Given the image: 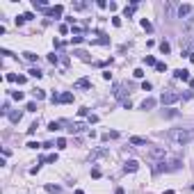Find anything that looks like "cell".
Wrapping results in <instances>:
<instances>
[{
	"mask_svg": "<svg viewBox=\"0 0 194 194\" xmlns=\"http://www.w3.org/2000/svg\"><path fill=\"white\" fill-rule=\"evenodd\" d=\"M167 135H169L171 142L183 146V144H187V142H192V139H194V128H171Z\"/></svg>",
	"mask_w": 194,
	"mask_h": 194,
	"instance_id": "cell-1",
	"label": "cell"
},
{
	"mask_svg": "<svg viewBox=\"0 0 194 194\" xmlns=\"http://www.w3.org/2000/svg\"><path fill=\"white\" fill-rule=\"evenodd\" d=\"M128 91H130V85H126V82H119V85H114V98H116V101H128V98H126V94Z\"/></svg>",
	"mask_w": 194,
	"mask_h": 194,
	"instance_id": "cell-2",
	"label": "cell"
},
{
	"mask_svg": "<svg viewBox=\"0 0 194 194\" xmlns=\"http://www.w3.org/2000/svg\"><path fill=\"white\" fill-rule=\"evenodd\" d=\"M176 101H180V94H178V91H164L162 96H160V103H162V105H171V103H176Z\"/></svg>",
	"mask_w": 194,
	"mask_h": 194,
	"instance_id": "cell-3",
	"label": "cell"
},
{
	"mask_svg": "<svg viewBox=\"0 0 194 194\" xmlns=\"http://www.w3.org/2000/svg\"><path fill=\"white\" fill-rule=\"evenodd\" d=\"M149 155L153 158V160H162V158H167V149H164V146H151Z\"/></svg>",
	"mask_w": 194,
	"mask_h": 194,
	"instance_id": "cell-4",
	"label": "cell"
},
{
	"mask_svg": "<svg viewBox=\"0 0 194 194\" xmlns=\"http://www.w3.org/2000/svg\"><path fill=\"white\" fill-rule=\"evenodd\" d=\"M46 16H53V19H60V16L64 14V5H55V7H46L44 9Z\"/></svg>",
	"mask_w": 194,
	"mask_h": 194,
	"instance_id": "cell-5",
	"label": "cell"
},
{
	"mask_svg": "<svg viewBox=\"0 0 194 194\" xmlns=\"http://www.w3.org/2000/svg\"><path fill=\"white\" fill-rule=\"evenodd\" d=\"M137 169H139L137 160H126V164H123V171H126V174H135Z\"/></svg>",
	"mask_w": 194,
	"mask_h": 194,
	"instance_id": "cell-6",
	"label": "cell"
},
{
	"mask_svg": "<svg viewBox=\"0 0 194 194\" xmlns=\"http://www.w3.org/2000/svg\"><path fill=\"white\" fill-rule=\"evenodd\" d=\"M174 78H178V80H183V82H190V80H192L187 69H176V71H174Z\"/></svg>",
	"mask_w": 194,
	"mask_h": 194,
	"instance_id": "cell-7",
	"label": "cell"
},
{
	"mask_svg": "<svg viewBox=\"0 0 194 194\" xmlns=\"http://www.w3.org/2000/svg\"><path fill=\"white\" fill-rule=\"evenodd\" d=\"M91 87V80L89 78H80L78 82H75V89H89Z\"/></svg>",
	"mask_w": 194,
	"mask_h": 194,
	"instance_id": "cell-8",
	"label": "cell"
},
{
	"mask_svg": "<svg viewBox=\"0 0 194 194\" xmlns=\"http://www.w3.org/2000/svg\"><path fill=\"white\" fill-rule=\"evenodd\" d=\"M192 11H194V7H192V5H180V7H178V16L183 19V16L192 14Z\"/></svg>",
	"mask_w": 194,
	"mask_h": 194,
	"instance_id": "cell-9",
	"label": "cell"
},
{
	"mask_svg": "<svg viewBox=\"0 0 194 194\" xmlns=\"http://www.w3.org/2000/svg\"><path fill=\"white\" fill-rule=\"evenodd\" d=\"M130 144L133 146H149V139H144V137H130Z\"/></svg>",
	"mask_w": 194,
	"mask_h": 194,
	"instance_id": "cell-10",
	"label": "cell"
},
{
	"mask_svg": "<svg viewBox=\"0 0 194 194\" xmlns=\"http://www.w3.org/2000/svg\"><path fill=\"white\" fill-rule=\"evenodd\" d=\"M60 103H73V91H64V94H60Z\"/></svg>",
	"mask_w": 194,
	"mask_h": 194,
	"instance_id": "cell-11",
	"label": "cell"
},
{
	"mask_svg": "<svg viewBox=\"0 0 194 194\" xmlns=\"http://www.w3.org/2000/svg\"><path fill=\"white\" fill-rule=\"evenodd\" d=\"M155 108V98H144L142 101V110H153Z\"/></svg>",
	"mask_w": 194,
	"mask_h": 194,
	"instance_id": "cell-12",
	"label": "cell"
},
{
	"mask_svg": "<svg viewBox=\"0 0 194 194\" xmlns=\"http://www.w3.org/2000/svg\"><path fill=\"white\" fill-rule=\"evenodd\" d=\"M85 128H87L85 123H80V121H78V123H73V126L69 128V130H71V133H82V130H85Z\"/></svg>",
	"mask_w": 194,
	"mask_h": 194,
	"instance_id": "cell-13",
	"label": "cell"
},
{
	"mask_svg": "<svg viewBox=\"0 0 194 194\" xmlns=\"http://www.w3.org/2000/svg\"><path fill=\"white\" fill-rule=\"evenodd\" d=\"M23 57H25L27 62H37V60H39V55H34V53H30V50H25V53H23Z\"/></svg>",
	"mask_w": 194,
	"mask_h": 194,
	"instance_id": "cell-14",
	"label": "cell"
},
{
	"mask_svg": "<svg viewBox=\"0 0 194 194\" xmlns=\"http://www.w3.org/2000/svg\"><path fill=\"white\" fill-rule=\"evenodd\" d=\"M135 7H137V2H133L130 7L126 5V9H123V16H133V14H135Z\"/></svg>",
	"mask_w": 194,
	"mask_h": 194,
	"instance_id": "cell-15",
	"label": "cell"
},
{
	"mask_svg": "<svg viewBox=\"0 0 194 194\" xmlns=\"http://www.w3.org/2000/svg\"><path fill=\"white\" fill-rule=\"evenodd\" d=\"M46 192H50V194H60L62 187H60V185H46Z\"/></svg>",
	"mask_w": 194,
	"mask_h": 194,
	"instance_id": "cell-16",
	"label": "cell"
},
{
	"mask_svg": "<svg viewBox=\"0 0 194 194\" xmlns=\"http://www.w3.org/2000/svg\"><path fill=\"white\" fill-rule=\"evenodd\" d=\"M21 116H23L21 112H9V121H11V123H19V121H21Z\"/></svg>",
	"mask_w": 194,
	"mask_h": 194,
	"instance_id": "cell-17",
	"label": "cell"
},
{
	"mask_svg": "<svg viewBox=\"0 0 194 194\" xmlns=\"http://www.w3.org/2000/svg\"><path fill=\"white\" fill-rule=\"evenodd\" d=\"M60 128H62V121H50V123H48V130H53V133L60 130Z\"/></svg>",
	"mask_w": 194,
	"mask_h": 194,
	"instance_id": "cell-18",
	"label": "cell"
},
{
	"mask_svg": "<svg viewBox=\"0 0 194 194\" xmlns=\"http://www.w3.org/2000/svg\"><path fill=\"white\" fill-rule=\"evenodd\" d=\"M144 64H146V66H155L158 62H155V57H153V55H146V57H144Z\"/></svg>",
	"mask_w": 194,
	"mask_h": 194,
	"instance_id": "cell-19",
	"label": "cell"
},
{
	"mask_svg": "<svg viewBox=\"0 0 194 194\" xmlns=\"http://www.w3.org/2000/svg\"><path fill=\"white\" fill-rule=\"evenodd\" d=\"M116 137H119V133H116V130H112V133H105V135H103V142H108V139H116Z\"/></svg>",
	"mask_w": 194,
	"mask_h": 194,
	"instance_id": "cell-20",
	"label": "cell"
},
{
	"mask_svg": "<svg viewBox=\"0 0 194 194\" xmlns=\"http://www.w3.org/2000/svg\"><path fill=\"white\" fill-rule=\"evenodd\" d=\"M142 27H144L146 32H153V25H151V21H149V19H142Z\"/></svg>",
	"mask_w": 194,
	"mask_h": 194,
	"instance_id": "cell-21",
	"label": "cell"
},
{
	"mask_svg": "<svg viewBox=\"0 0 194 194\" xmlns=\"http://www.w3.org/2000/svg\"><path fill=\"white\" fill-rule=\"evenodd\" d=\"M30 75H32V78H41V75H44V71H41V69H37V66H34V69H30Z\"/></svg>",
	"mask_w": 194,
	"mask_h": 194,
	"instance_id": "cell-22",
	"label": "cell"
},
{
	"mask_svg": "<svg viewBox=\"0 0 194 194\" xmlns=\"http://www.w3.org/2000/svg\"><path fill=\"white\" fill-rule=\"evenodd\" d=\"M169 50H171V46H169L167 41H162V44H160V53H164V55H167Z\"/></svg>",
	"mask_w": 194,
	"mask_h": 194,
	"instance_id": "cell-23",
	"label": "cell"
},
{
	"mask_svg": "<svg viewBox=\"0 0 194 194\" xmlns=\"http://www.w3.org/2000/svg\"><path fill=\"white\" fill-rule=\"evenodd\" d=\"M32 94H34V96L39 98V101H41V98H46V91H44V89H34Z\"/></svg>",
	"mask_w": 194,
	"mask_h": 194,
	"instance_id": "cell-24",
	"label": "cell"
},
{
	"mask_svg": "<svg viewBox=\"0 0 194 194\" xmlns=\"http://www.w3.org/2000/svg\"><path fill=\"white\" fill-rule=\"evenodd\" d=\"M155 69H158L160 73H164V71H167V64H164V62H158V64H155Z\"/></svg>",
	"mask_w": 194,
	"mask_h": 194,
	"instance_id": "cell-25",
	"label": "cell"
},
{
	"mask_svg": "<svg viewBox=\"0 0 194 194\" xmlns=\"http://www.w3.org/2000/svg\"><path fill=\"white\" fill-rule=\"evenodd\" d=\"M11 98L14 101H23V91H11Z\"/></svg>",
	"mask_w": 194,
	"mask_h": 194,
	"instance_id": "cell-26",
	"label": "cell"
},
{
	"mask_svg": "<svg viewBox=\"0 0 194 194\" xmlns=\"http://www.w3.org/2000/svg\"><path fill=\"white\" fill-rule=\"evenodd\" d=\"M37 128H39V123H37V121H34V123H32V126H30V128H27V135H34V133H37Z\"/></svg>",
	"mask_w": 194,
	"mask_h": 194,
	"instance_id": "cell-27",
	"label": "cell"
},
{
	"mask_svg": "<svg viewBox=\"0 0 194 194\" xmlns=\"http://www.w3.org/2000/svg\"><path fill=\"white\" fill-rule=\"evenodd\" d=\"M78 116H89V108H80L78 110Z\"/></svg>",
	"mask_w": 194,
	"mask_h": 194,
	"instance_id": "cell-28",
	"label": "cell"
},
{
	"mask_svg": "<svg viewBox=\"0 0 194 194\" xmlns=\"http://www.w3.org/2000/svg\"><path fill=\"white\" fill-rule=\"evenodd\" d=\"M25 110H27V112H37V103H27Z\"/></svg>",
	"mask_w": 194,
	"mask_h": 194,
	"instance_id": "cell-29",
	"label": "cell"
},
{
	"mask_svg": "<svg viewBox=\"0 0 194 194\" xmlns=\"http://www.w3.org/2000/svg\"><path fill=\"white\" fill-rule=\"evenodd\" d=\"M91 178H101V169H98V167L91 169Z\"/></svg>",
	"mask_w": 194,
	"mask_h": 194,
	"instance_id": "cell-30",
	"label": "cell"
},
{
	"mask_svg": "<svg viewBox=\"0 0 194 194\" xmlns=\"http://www.w3.org/2000/svg\"><path fill=\"white\" fill-rule=\"evenodd\" d=\"M133 75H135V78H144V69H135Z\"/></svg>",
	"mask_w": 194,
	"mask_h": 194,
	"instance_id": "cell-31",
	"label": "cell"
},
{
	"mask_svg": "<svg viewBox=\"0 0 194 194\" xmlns=\"http://www.w3.org/2000/svg\"><path fill=\"white\" fill-rule=\"evenodd\" d=\"M16 80H19V75H16V73H7V82H16Z\"/></svg>",
	"mask_w": 194,
	"mask_h": 194,
	"instance_id": "cell-32",
	"label": "cell"
},
{
	"mask_svg": "<svg viewBox=\"0 0 194 194\" xmlns=\"http://www.w3.org/2000/svg\"><path fill=\"white\" fill-rule=\"evenodd\" d=\"M151 87H153V85H151V82H146V80L142 82V89H144V91H151Z\"/></svg>",
	"mask_w": 194,
	"mask_h": 194,
	"instance_id": "cell-33",
	"label": "cell"
},
{
	"mask_svg": "<svg viewBox=\"0 0 194 194\" xmlns=\"http://www.w3.org/2000/svg\"><path fill=\"white\" fill-rule=\"evenodd\" d=\"M57 60H60V57H57L55 53H53V55H48V62H50V64H57Z\"/></svg>",
	"mask_w": 194,
	"mask_h": 194,
	"instance_id": "cell-34",
	"label": "cell"
},
{
	"mask_svg": "<svg viewBox=\"0 0 194 194\" xmlns=\"http://www.w3.org/2000/svg\"><path fill=\"white\" fill-rule=\"evenodd\" d=\"M112 25L114 27H121V19H119V16H114V19H112Z\"/></svg>",
	"mask_w": 194,
	"mask_h": 194,
	"instance_id": "cell-35",
	"label": "cell"
},
{
	"mask_svg": "<svg viewBox=\"0 0 194 194\" xmlns=\"http://www.w3.org/2000/svg\"><path fill=\"white\" fill-rule=\"evenodd\" d=\"M69 32V25H66V23H62V25H60V34H66Z\"/></svg>",
	"mask_w": 194,
	"mask_h": 194,
	"instance_id": "cell-36",
	"label": "cell"
},
{
	"mask_svg": "<svg viewBox=\"0 0 194 194\" xmlns=\"http://www.w3.org/2000/svg\"><path fill=\"white\" fill-rule=\"evenodd\" d=\"M73 44H85V37H71Z\"/></svg>",
	"mask_w": 194,
	"mask_h": 194,
	"instance_id": "cell-37",
	"label": "cell"
},
{
	"mask_svg": "<svg viewBox=\"0 0 194 194\" xmlns=\"http://www.w3.org/2000/svg\"><path fill=\"white\" fill-rule=\"evenodd\" d=\"M57 149H66V139H57Z\"/></svg>",
	"mask_w": 194,
	"mask_h": 194,
	"instance_id": "cell-38",
	"label": "cell"
},
{
	"mask_svg": "<svg viewBox=\"0 0 194 194\" xmlns=\"http://www.w3.org/2000/svg\"><path fill=\"white\" fill-rule=\"evenodd\" d=\"M23 19H25V21H32L34 14H32V11H25V14H23Z\"/></svg>",
	"mask_w": 194,
	"mask_h": 194,
	"instance_id": "cell-39",
	"label": "cell"
},
{
	"mask_svg": "<svg viewBox=\"0 0 194 194\" xmlns=\"http://www.w3.org/2000/svg\"><path fill=\"white\" fill-rule=\"evenodd\" d=\"M27 149H41V144L39 142H30V144H27Z\"/></svg>",
	"mask_w": 194,
	"mask_h": 194,
	"instance_id": "cell-40",
	"label": "cell"
},
{
	"mask_svg": "<svg viewBox=\"0 0 194 194\" xmlns=\"http://www.w3.org/2000/svg\"><path fill=\"white\" fill-rule=\"evenodd\" d=\"M46 162H57V153H53V155H48V158H46Z\"/></svg>",
	"mask_w": 194,
	"mask_h": 194,
	"instance_id": "cell-41",
	"label": "cell"
},
{
	"mask_svg": "<svg viewBox=\"0 0 194 194\" xmlns=\"http://www.w3.org/2000/svg\"><path fill=\"white\" fill-rule=\"evenodd\" d=\"M114 194H126V192H123V187H116V190H114Z\"/></svg>",
	"mask_w": 194,
	"mask_h": 194,
	"instance_id": "cell-42",
	"label": "cell"
},
{
	"mask_svg": "<svg viewBox=\"0 0 194 194\" xmlns=\"http://www.w3.org/2000/svg\"><path fill=\"white\" fill-rule=\"evenodd\" d=\"M187 57H190V62L194 64V53H187Z\"/></svg>",
	"mask_w": 194,
	"mask_h": 194,
	"instance_id": "cell-43",
	"label": "cell"
},
{
	"mask_svg": "<svg viewBox=\"0 0 194 194\" xmlns=\"http://www.w3.org/2000/svg\"><path fill=\"white\" fill-rule=\"evenodd\" d=\"M190 87H192V89H194V80H190Z\"/></svg>",
	"mask_w": 194,
	"mask_h": 194,
	"instance_id": "cell-44",
	"label": "cell"
}]
</instances>
